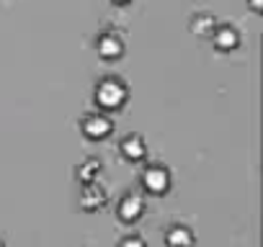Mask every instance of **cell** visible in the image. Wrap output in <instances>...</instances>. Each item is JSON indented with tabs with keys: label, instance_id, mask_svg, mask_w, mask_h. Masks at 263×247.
Returning <instances> with one entry per match:
<instances>
[{
	"label": "cell",
	"instance_id": "1",
	"mask_svg": "<svg viewBox=\"0 0 263 247\" xmlns=\"http://www.w3.org/2000/svg\"><path fill=\"white\" fill-rule=\"evenodd\" d=\"M129 98V88L119 77H106L96 85V106L101 111H119Z\"/></svg>",
	"mask_w": 263,
	"mask_h": 247
},
{
	"label": "cell",
	"instance_id": "3",
	"mask_svg": "<svg viewBox=\"0 0 263 247\" xmlns=\"http://www.w3.org/2000/svg\"><path fill=\"white\" fill-rule=\"evenodd\" d=\"M142 186L153 196H165L171 188V170L165 165H147L142 173Z\"/></svg>",
	"mask_w": 263,
	"mask_h": 247
},
{
	"label": "cell",
	"instance_id": "11",
	"mask_svg": "<svg viewBox=\"0 0 263 247\" xmlns=\"http://www.w3.org/2000/svg\"><path fill=\"white\" fill-rule=\"evenodd\" d=\"M214 29H217V21H214L212 16H196L194 24H191V31H194L196 36H206V34H212Z\"/></svg>",
	"mask_w": 263,
	"mask_h": 247
},
{
	"label": "cell",
	"instance_id": "7",
	"mask_svg": "<svg viewBox=\"0 0 263 247\" xmlns=\"http://www.w3.org/2000/svg\"><path fill=\"white\" fill-rule=\"evenodd\" d=\"M96 52H98L101 59L114 62V59H119L124 54V42L116 34H101L98 42H96Z\"/></svg>",
	"mask_w": 263,
	"mask_h": 247
},
{
	"label": "cell",
	"instance_id": "6",
	"mask_svg": "<svg viewBox=\"0 0 263 247\" xmlns=\"http://www.w3.org/2000/svg\"><path fill=\"white\" fill-rule=\"evenodd\" d=\"M119 150L129 162H145V157H147V145L140 134H126L119 142Z\"/></svg>",
	"mask_w": 263,
	"mask_h": 247
},
{
	"label": "cell",
	"instance_id": "12",
	"mask_svg": "<svg viewBox=\"0 0 263 247\" xmlns=\"http://www.w3.org/2000/svg\"><path fill=\"white\" fill-rule=\"evenodd\" d=\"M119 247H147V242H145V237H140V234H129V237H124V239L119 242Z\"/></svg>",
	"mask_w": 263,
	"mask_h": 247
},
{
	"label": "cell",
	"instance_id": "5",
	"mask_svg": "<svg viewBox=\"0 0 263 247\" xmlns=\"http://www.w3.org/2000/svg\"><path fill=\"white\" fill-rule=\"evenodd\" d=\"M106 201H108V193L98 186V180L85 183V186H83V191H80V198H78V203H80V209H83L85 214L98 211L101 206H106Z\"/></svg>",
	"mask_w": 263,
	"mask_h": 247
},
{
	"label": "cell",
	"instance_id": "4",
	"mask_svg": "<svg viewBox=\"0 0 263 247\" xmlns=\"http://www.w3.org/2000/svg\"><path fill=\"white\" fill-rule=\"evenodd\" d=\"M142 214H145V201H142L140 193H126L116 206V216L124 224H135Z\"/></svg>",
	"mask_w": 263,
	"mask_h": 247
},
{
	"label": "cell",
	"instance_id": "8",
	"mask_svg": "<svg viewBox=\"0 0 263 247\" xmlns=\"http://www.w3.org/2000/svg\"><path fill=\"white\" fill-rule=\"evenodd\" d=\"M212 42H214V49L217 52H235L237 47H240V36H237V31L232 29V26H217L214 31H212Z\"/></svg>",
	"mask_w": 263,
	"mask_h": 247
},
{
	"label": "cell",
	"instance_id": "2",
	"mask_svg": "<svg viewBox=\"0 0 263 247\" xmlns=\"http://www.w3.org/2000/svg\"><path fill=\"white\" fill-rule=\"evenodd\" d=\"M80 132L85 139L90 142H101V139H108L111 132H114V121L103 113H88L83 121H80Z\"/></svg>",
	"mask_w": 263,
	"mask_h": 247
},
{
	"label": "cell",
	"instance_id": "9",
	"mask_svg": "<svg viewBox=\"0 0 263 247\" xmlns=\"http://www.w3.org/2000/svg\"><path fill=\"white\" fill-rule=\"evenodd\" d=\"M194 242H196V234L186 224H173L165 232V244L168 247H194Z\"/></svg>",
	"mask_w": 263,
	"mask_h": 247
},
{
	"label": "cell",
	"instance_id": "10",
	"mask_svg": "<svg viewBox=\"0 0 263 247\" xmlns=\"http://www.w3.org/2000/svg\"><path fill=\"white\" fill-rule=\"evenodd\" d=\"M98 175H101V160H96V157H88V160L78 168V180H80L83 186L98 180Z\"/></svg>",
	"mask_w": 263,
	"mask_h": 247
},
{
	"label": "cell",
	"instance_id": "13",
	"mask_svg": "<svg viewBox=\"0 0 263 247\" xmlns=\"http://www.w3.org/2000/svg\"><path fill=\"white\" fill-rule=\"evenodd\" d=\"M250 8H253L255 13H260V11H263V3H260V0H250Z\"/></svg>",
	"mask_w": 263,
	"mask_h": 247
},
{
	"label": "cell",
	"instance_id": "15",
	"mask_svg": "<svg viewBox=\"0 0 263 247\" xmlns=\"http://www.w3.org/2000/svg\"><path fill=\"white\" fill-rule=\"evenodd\" d=\"M0 247H6V244H3V242H0Z\"/></svg>",
	"mask_w": 263,
	"mask_h": 247
},
{
	"label": "cell",
	"instance_id": "14",
	"mask_svg": "<svg viewBox=\"0 0 263 247\" xmlns=\"http://www.w3.org/2000/svg\"><path fill=\"white\" fill-rule=\"evenodd\" d=\"M111 3H121L124 6V3H129V0H111Z\"/></svg>",
	"mask_w": 263,
	"mask_h": 247
}]
</instances>
